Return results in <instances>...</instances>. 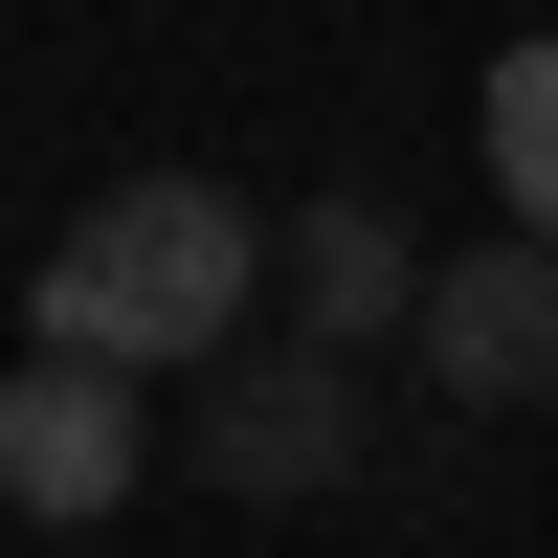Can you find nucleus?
I'll use <instances>...</instances> for the list:
<instances>
[{
    "instance_id": "f257e3e1",
    "label": "nucleus",
    "mask_w": 558,
    "mask_h": 558,
    "mask_svg": "<svg viewBox=\"0 0 558 558\" xmlns=\"http://www.w3.org/2000/svg\"><path fill=\"white\" fill-rule=\"evenodd\" d=\"M246 291H268V223L223 202V179H89V223L45 246V357H89V380H223L246 357Z\"/></svg>"
},
{
    "instance_id": "f03ea898",
    "label": "nucleus",
    "mask_w": 558,
    "mask_h": 558,
    "mask_svg": "<svg viewBox=\"0 0 558 558\" xmlns=\"http://www.w3.org/2000/svg\"><path fill=\"white\" fill-rule=\"evenodd\" d=\"M357 447H380V402H357V357H313V336L223 357V380L179 402V470H202V492H246V514H268V492H336Z\"/></svg>"
},
{
    "instance_id": "7ed1b4c3",
    "label": "nucleus",
    "mask_w": 558,
    "mask_h": 558,
    "mask_svg": "<svg viewBox=\"0 0 558 558\" xmlns=\"http://www.w3.org/2000/svg\"><path fill=\"white\" fill-rule=\"evenodd\" d=\"M134 470H157L134 380H89V357H23V380H0V514H23V536H89Z\"/></svg>"
},
{
    "instance_id": "20e7f679",
    "label": "nucleus",
    "mask_w": 558,
    "mask_h": 558,
    "mask_svg": "<svg viewBox=\"0 0 558 558\" xmlns=\"http://www.w3.org/2000/svg\"><path fill=\"white\" fill-rule=\"evenodd\" d=\"M402 357H425L447 402H492V425L558 402V246H470V268L425 291V336H402Z\"/></svg>"
},
{
    "instance_id": "39448f33",
    "label": "nucleus",
    "mask_w": 558,
    "mask_h": 558,
    "mask_svg": "<svg viewBox=\"0 0 558 558\" xmlns=\"http://www.w3.org/2000/svg\"><path fill=\"white\" fill-rule=\"evenodd\" d=\"M425 291H447V268L402 246L380 202H313V223H291V336H313V357H380V336H425Z\"/></svg>"
},
{
    "instance_id": "423d86ee",
    "label": "nucleus",
    "mask_w": 558,
    "mask_h": 558,
    "mask_svg": "<svg viewBox=\"0 0 558 558\" xmlns=\"http://www.w3.org/2000/svg\"><path fill=\"white\" fill-rule=\"evenodd\" d=\"M492 179H514V246H558V45L492 68Z\"/></svg>"
}]
</instances>
